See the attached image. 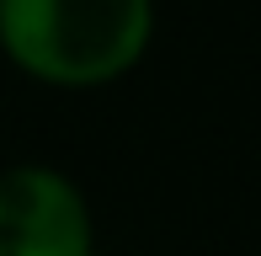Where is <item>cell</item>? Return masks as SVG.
Masks as SVG:
<instances>
[{
  "label": "cell",
  "mask_w": 261,
  "mask_h": 256,
  "mask_svg": "<svg viewBox=\"0 0 261 256\" xmlns=\"http://www.w3.org/2000/svg\"><path fill=\"white\" fill-rule=\"evenodd\" d=\"M149 0H0V43L59 86H101L144 54Z\"/></svg>",
  "instance_id": "6da1fadb"
},
{
  "label": "cell",
  "mask_w": 261,
  "mask_h": 256,
  "mask_svg": "<svg viewBox=\"0 0 261 256\" xmlns=\"http://www.w3.org/2000/svg\"><path fill=\"white\" fill-rule=\"evenodd\" d=\"M0 256H91V208L69 171L43 160L0 171Z\"/></svg>",
  "instance_id": "7a4b0ae2"
}]
</instances>
